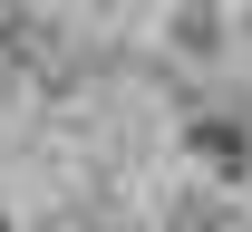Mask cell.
I'll list each match as a JSON object with an SVG mask.
<instances>
[{"label": "cell", "mask_w": 252, "mask_h": 232, "mask_svg": "<svg viewBox=\"0 0 252 232\" xmlns=\"http://www.w3.org/2000/svg\"><path fill=\"white\" fill-rule=\"evenodd\" d=\"M0 232H20V223H10V213H0Z\"/></svg>", "instance_id": "cell-4"}, {"label": "cell", "mask_w": 252, "mask_h": 232, "mask_svg": "<svg viewBox=\"0 0 252 232\" xmlns=\"http://www.w3.org/2000/svg\"><path fill=\"white\" fill-rule=\"evenodd\" d=\"M223 49H233V10H223V0H175V10H165V58H223Z\"/></svg>", "instance_id": "cell-2"}, {"label": "cell", "mask_w": 252, "mask_h": 232, "mask_svg": "<svg viewBox=\"0 0 252 232\" xmlns=\"http://www.w3.org/2000/svg\"><path fill=\"white\" fill-rule=\"evenodd\" d=\"M49 49H59V20H49L39 0H10V10H0V68H39Z\"/></svg>", "instance_id": "cell-3"}, {"label": "cell", "mask_w": 252, "mask_h": 232, "mask_svg": "<svg viewBox=\"0 0 252 232\" xmlns=\"http://www.w3.org/2000/svg\"><path fill=\"white\" fill-rule=\"evenodd\" d=\"M165 10H175V0H165Z\"/></svg>", "instance_id": "cell-5"}, {"label": "cell", "mask_w": 252, "mask_h": 232, "mask_svg": "<svg viewBox=\"0 0 252 232\" xmlns=\"http://www.w3.org/2000/svg\"><path fill=\"white\" fill-rule=\"evenodd\" d=\"M185 155L214 174V194H243L252 184V116H223V106L185 116Z\"/></svg>", "instance_id": "cell-1"}]
</instances>
